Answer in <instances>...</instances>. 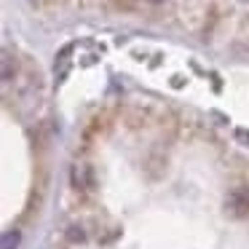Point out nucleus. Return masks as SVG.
Segmentation results:
<instances>
[{"label":"nucleus","instance_id":"f257e3e1","mask_svg":"<svg viewBox=\"0 0 249 249\" xmlns=\"http://www.w3.org/2000/svg\"><path fill=\"white\" fill-rule=\"evenodd\" d=\"M225 212L231 217H247L249 214V188H236L225 198Z\"/></svg>","mask_w":249,"mask_h":249},{"label":"nucleus","instance_id":"f03ea898","mask_svg":"<svg viewBox=\"0 0 249 249\" xmlns=\"http://www.w3.org/2000/svg\"><path fill=\"white\" fill-rule=\"evenodd\" d=\"M72 185H81V188H89V166L86 163H75L72 166Z\"/></svg>","mask_w":249,"mask_h":249},{"label":"nucleus","instance_id":"7ed1b4c3","mask_svg":"<svg viewBox=\"0 0 249 249\" xmlns=\"http://www.w3.org/2000/svg\"><path fill=\"white\" fill-rule=\"evenodd\" d=\"M19 247V233L17 231H8L3 236V249H17Z\"/></svg>","mask_w":249,"mask_h":249},{"label":"nucleus","instance_id":"20e7f679","mask_svg":"<svg viewBox=\"0 0 249 249\" xmlns=\"http://www.w3.org/2000/svg\"><path fill=\"white\" fill-rule=\"evenodd\" d=\"M67 236H70V241H83V231H81V225H72Z\"/></svg>","mask_w":249,"mask_h":249},{"label":"nucleus","instance_id":"39448f33","mask_svg":"<svg viewBox=\"0 0 249 249\" xmlns=\"http://www.w3.org/2000/svg\"><path fill=\"white\" fill-rule=\"evenodd\" d=\"M153 3H158V0H153Z\"/></svg>","mask_w":249,"mask_h":249},{"label":"nucleus","instance_id":"423d86ee","mask_svg":"<svg viewBox=\"0 0 249 249\" xmlns=\"http://www.w3.org/2000/svg\"><path fill=\"white\" fill-rule=\"evenodd\" d=\"M244 3H249V0H244Z\"/></svg>","mask_w":249,"mask_h":249}]
</instances>
